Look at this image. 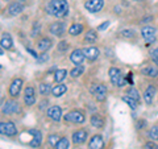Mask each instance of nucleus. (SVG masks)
I'll return each instance as SVG.
<instances>
[{
  "label": "nucleus",
  "instance_id": "nucleus-1",
  "mask_svg": "<svg viewBox=\"0 0 158 149\" xmlns=\"http://www.w3.org/2000/svg\"><path fill=\"white\" fill-rule=\"evenodd\" d=\"M46 13L54 17H63L69 13L67 0H50L46 6Z\"/></svg>",
  "mask_w": 158,
  "mask_h": 149
},
{
  "label": "nucleus",
  "instance_id": "nucleus-2",
  "mask_svg": "<svg viewBox=\"0 0 158 149\" xmlns=\"http://www.w3.org/2000/svg\"><path fill=\"white\" fill-rule=\"evenodd\" d=\"M108 75H110V79H111V83L115 84L116 87H123L125 86V78L123 75V73L120 69L117 67H111L110 70H108Z\"/></svg>",
  "mask_w": 158,
  "mask_h": 149
},
{
  "label": "nucleus",
  "instance_id": "nucleus-3",
  "mask_svg": "<svg viewBox=\"0 0 158 149\" xmlns=\"http://www.w3.org/2000/svg\"><path fill=\"white\" fill-rule=\"evenodd\" d=\"M0 135L13 137L17 135V128L13 121H0Z\"/></svg>",
  "mask_w": 158,
  "mask_h": 149
},
{
  "label": "nucleus",
  "instance_id": "nucleus-4",
  "mask_svg": "<svg viewBox=\"0 0 158 149\" xmlns=\"http://www.w3.org/2000/svg\"><path fill=\"white\" fill-rule=\"evenodd\" d=\"M63 119H65L67 123L82 124V123H85L86 116H85V113H83L82 111H79V110H73V111H70V112H67L66 115L63 116Z\"/></svg>",
  "mask_w": 158,
  "mask_h": 149
},
{
  "label": "nucleus",
  "instance_id": "nucleus-5",
  "mask_svg": "<svg viewBox=\"0 0 158 149\" xmlns=\"http://www.w3.org/2000/svg\"><path fill=\"white\" fill-rule=\"evenodd\" d=\"M90 92L92 94L94 98H95L98 102H103L107 98L108 90H107V87L104 86V84L99 83V84H94V86H91Z\"/></svg>",
  "mask_w": 158,
  "mask_h": 149
},
{
  "label": "nucleus",
  "instance_id": "nucleus-6",
  "mask_svg": "<svg viewBox=\"0 0 158 149\" xmlns=\"http://www.w3.org/2000/svg\"><path fill=\"white\" fill-rule=\"evenodd\" d=\"M20 112V107L19 103L15 100H6L4 104H2V113L3 115H12V113Z\"/></svg>",
  "mask_w": 158,
  "mask_h": 149
},
{
  "label": "nucleus",
  "instance_id": "nucleus-7",
  "mask_svg": "<svg viewBox=\"0 0 158 149\" xmlns=\"http://www.w3.org/2000/svg\"><path fill=\"white\" fill-rule=\"evenodd\" d=\"M23 79L21 78H15L12 83L9 84V88H8V94L11 95L12 98H17L20 95V91H21V87H23Z\"/></svg>",
  "mask_w": 158,
  "mask_h": 149
},
{
  "label": "nucleus",
  "instance_id": "nucleus-8",
  "mask_svg": "<svg viewBox=\"0 0 158 149\" xmlns=\"http://www.w3.org/2000/svg\"><path fill=\"white\" fill-rule=\"evenodd\" d=\"M103 7H104V0H87L85 3V8L91 13L102 11Z\"/></svg>",
  "mask_w": 158,
  "mask_h": 149
},
{
  "label": "nucleus",
  "instance_id": "nucleus-9",
  "mask_svg": "<svg viewBox=\"0 0 158 149\" xmlns=\"http://www.w3.org/2000/svg\"><path fill=\"white\" fill-rule=\"evenodd\" d=\"M156 34H157V29L154 27H144L141 29V36L148 44L156 41Z\"/></svg>",
  "mask_w": 158,
  "mask_h": 149
},
{
  "label": "nucleus",
  "instance_id": "nucleus-10",
  "mask_svg": "<svg viewBox=\"0 0 158 149\" xmlns=\"http://www.w3.org/2000/svg\"><path fill=\"white\" fill-rule=\"evenodd\" d=\"M24 103L28 107H31L36 103V90H34V87L28 86L25 88V91H24Z\"/></svg>",
  "mask_w": 158,
  "mask_h": 149
},
{
  "label": "nucleus",
  "instance_id": "nucleus-11",
  "mask_svg": "<svg viewBox=\"0 0 158 149\" xmlns=\"http://www.w3.org/2000/svg\"><path fill=\"white\" fill-rule=\"evenodd\" d=\"M88 137V133L86 130H83V128H81V130H77L75 132L71 135V138H73V143L75 144V145H81V144H83Z\"/></svg>",
  "mask_w": 158,
  "mask_h": 149
},
{
  "label": "nucleus",
  "instance_id": "nucleus-12",
  "mask_svg": "<svg viewBox=\"0 0 158 149\" xmlns=\"http://www.w3.org/2000/svg\"><path fill=\"white\" fill-rule=\"evenodd\" d=\"M85 53H83V49H75L73 50V53L70 54V61L74 63L75 66H81L83 61H85Z\"/></svg>",
  "mask_w": 158,
  "mask_h": 149
},
{
  "label": "nucleus",
  "instance_id": "nucleus-13",
  "mask_svg": "<svg viewBox=\"0 0 158 149\" xmlns=\"http://www.w3.org/2000/svg\"><path fill=\"white\" fill-rule=\"evenodd\" d=\"M49 32H50L52 34H54V36L61 37L62 34L66 32V27H65V24H63L62 21H56V23L50 24V27H49Z\"/></svg>",
  "mask_w": 158,
  "mask_h": 149
},
{
  "label": "nucleus",
  "instance_id": "nucleus-14",
  "mask_svg": "<svg viewBox=\"0 0 158 149\" xmlns=\"http://www.w3.org/2000/svg\"><path fill=\"white\" fill-rule=\"evenodd\" d=\"M46 113H48V116L54 121H59L62 119V110H61V107H58V106L49 107Z\"/></svg>",
  "mask_w": 158,
  "mask_h": 149
},
{
  "label": "nucleus",
  "instance_id": "nucleus-15",
  "mask_svg": "<svg viewBox=\"0 0 158 149\" xmlns=\"http://www.w3.org/2000/svg\"><path fill=\"white\" fill-rule=\"evenodd\" d=\"M88 148L90 149H103L104 148V140H103L102 135H94L91 137L90 143H88Z\"/></svg>",
  "mask_w": 158,
  "mask_h": 149
},
{
  "label": "nucleus",
  "instance_id": "nucleus-16",
  "mask_svg": "<svg viewBox=\"0 0 158 149\" xmlns=\"http://www.w3.org/2000/svg\"><path fill=\"white\" fill-rule=\"evenodd\" d=\"M29 133L33 135V138L31 140V143H29V145H31L32 148H38L40 145H41V143H42V133H41V131L40 130H31Z\"/></svg>",
  "mask_w": 158,
  "mask_h": 149
},
{
  "label": "nucleus",
  "instance_id": "nucleus-17",
  "mask_svg": "<svg viewBox=\"0 0 158 149\" xmlns=\"http://www.w3.org/2000/svg\"><path fill=\"white\" fill-rule=\"evenodd\" d=\"M23 11H24V6L20 2H13L9 4L7 8V12L9 16H17V15H20Z\"/></svg>",
  "mask_w": 158,
  "mask_h": 149
},
{
  "label": "nucleus",
  "instance_id": "nucleus-18",
  "mask_svg": "<svg viewBox=\"0 0 158 149\" xmlns=\"http://www.w3.org/2000/svg\"><path fill=\"white\" fill-rule=\"evenodd\" d=\"M156 87L153 86V84H150V86L146 87V90L144 91V94H142V98H144V102L146 104H152L153 100H154V95H156Z\"/></svg>",
  "mask_w": 158,
  "mask_h": 149
},
{
  "label": "nucleus",
  "instance_id": "nucleus-19",
  "mask_svg": "<svg viewBox=\"0 0 158 149\" xmlns=\"http://www.w3.org/2000/svg\"><path fill=\"white\" fill-rule=\"evenodd\" d=\"M83 53H85V57L88 59L90 62H94L95 59L99 57V49L95 48V46H90V48H86L83 49Z\"/></svg>",
  "mask_w": 158,
  "mask_h": 149
},
{
  "label": "nucleus",
  "instance_id": "nucleus-20",
  "mask_svg": "<svg viewBox=\"0 0 158 149\" xmlns=\"http://www.w3.org/2000/svg\"><path fill=\"white\" fill-rule=\"evenodd\" d=\"M52 45H53V41L49 37H42L37 41V48L40 52H48L52 48Z\"/></svg>",
  "mask_w": 158,
  "mask_h": 149
},
{
  "label": "nucleus",
  "instance_id": "nucleus-21",
  "mask_svg": "<svg viewBox=\"0 0 158 149\" xmlns=\"http://www.w3.org/2000/svg\"><path fill=\"white\" fill-rule=\"evenodd\" d=\"M0 46L4 48L6 50H8V49H12L13 46V40L11 37V34L9 33H4L2 38H0Z\"/></svg>",
  "mask_w": 158,
  "mask_h": 149
},
{
  "label": "nucleus",
  "instance_id": "nucleus-22",
  "mask_svg": "<svg viewBox=\"0 0 158 149\" xmlns=\"http://www.w3.org/2000/svg\"><path fill=\"white\" fill-rule=\"evenodd\" d=\"M141 73L144 74L145 77H149V78H157L158 77V69L156 66H145L141 69Z\"/></svg>",
  "mask_w": 158,
  "mask_h": 149
},
{
  "label": "nucleus",
  "instance_id": "nucleus-23",
  "mask_svg": "<svg viewBox=\"0 0 158 149\" xmlns=\"http://www.w3.org/2000/svg\"><path fill=\"white\" fill-rule=\"evenodd\" d=\"M66 91H67V86L66 84H62V83H59V84H57L56 87L52 88V94H53V96H56V98L62 96Z\"/></svg>",
  "mask_w": 158,
  "mask_h": 149
},
{
  "label": "nucleus",
  "instance_id": "nucleus-24",
  "mask_svg": "<svg viewBox=\"0 0 158 149\" xmlns=\"http://www.w3.org/2000/svg\"><path fill=\"white\" fill-rule=\"evenodd\" d=\"M91 124H92V127H95V128H103L104 127V119H103L102 115L95 113V115L91 116Z\"/></svg>",
  "mask_w": 158,
  "mask_h": 149
},
{
  "label": "nucleus",
  "instance_id": "nucleus-25",
  "mask_svg": "<svg viewBox=\"0 0 158 149\" xmlns=\"http://www.w3.org/2000/svg\"><path fill=\"white\" fill-rule=\"evenodd\" d=\"M83 29H85V27H83V24H73V25L69 28V33L71 34V36H78V34H81L83 32Z\"/></svg>",
  "mask_w": 158,
  "mask_h": 149
},
{
  "label": "nucleus",
  "instance_id": "nucleus-26",
  "mask_svg": "<svg viewBox=\"0 0 158 149\" xmlns=\"http://www.w3.org/2000/svg\"><path fill=\"white\" fill-rule=\"evenodd\" d=\"M96 41H98V33L94 31V29H90L85 36V42L86 44H94Z\"/></svg>",
  "mask_w": 158,
  "mask_h": 149
},
{
  "label": "nucleus",
  "instance_id": "nucleus-27",
  "mask_svg": "<svg viewBox=\"0 0 158 149\" xmlns=\"http://www.w3.org/2000/svg\"><path fill=\"white\" fill-rule=\"evenodd\" d=\"M66 77H67V70H65V69H59V70H57L56 74H54V81H56L57 83H59V82H62Z\"/></svg>",
  "mask_w": 158,
  "mask_h": 149
},
{
  "label": "nucleus",
  "instance_id": "nucleus-28",
  "mask_svg": "<svg viewBox=\"0 0 158 149\" xmlns=\"http://www.w3.org/2000/svg\"><path fill=\"white\" fill-rule=\"evenodd\" d=\"M69 148H70V141H69L67 137H61V140L54 147V149H69Z\"/></svg>",
  "mask_w": 158,
  "mask_h": 149
},
{
  "label": "nucleus",
  "instance_id": "nucleus-29",
  "mask_svg": "<svg viewBox=\"0 0 158 149\" xmlns=\"http://www.w3.org/2000/svg\"><path fill=\"white\" fill-rule=\"evenodd\" d=\"M123 102L124 103H127L128 106H129L132 110H136L137 108V106H138V102L136 100V99H133V98H131L129 95H125V96H123Z\"/></svg>",
  "mask_w": 158,
  "mask_h": 149
},
{
  "label": "nucleus",
  "instance_id": "nucleus-30",
  "mask_svg": "<svg viewBox=\"0 0 158 149\" xmlns=\"http://www.w3.org/2000/svg\"><path fill=\"white\" fill-rule=\"evenodd\" d=\"M148 137L153 141L158 140V124H154V126L149 130V132H148Z\"/></svg>",
  "mask_w": 158,
  "mask_h": 149
},
{
  "label": "nucleus",
  "instance_id": "nucleus-31",
  "mask_svg": "<svg viewBox=\"0 0 158 149\" xmlns=\"http://www.w3.org/2000/svg\"><path fill=\"white\" fill-rule=\"evenodd\" d=\"M38 91L40 94H41L42 96H46L49 95V92L52 91V88H50V84H48V83H41L38 86Z\"/></svg>",
  "mask_w": 158,
  "mask_h": 149
},
{
  "label": "nucleus",
  "instance_id": "nucleus-32",
  "mask_svg": "<svg viewBox=\"0 0 158 149\" xmlns=\"http://www.w3.org/2000/svg\"><path fill=\"white\" fill-rule=\"evenodd\" d=\"M136 33L133 29H123V31L120 32V37L123 38H135Z\"/></svg>",
  "mask_w": 158,
  "mask_h": 149
},
{
  "label": "nucleus",
  "instance_id": "nucleus-33",
  "mask_svg": "<svg viewBox=\"0 0 158 149\" xmlns=\"http://www.w3.org/2000/svg\"><path fill=\"white\" fill-rule=\"evenodd\" d=\"M83 74V67L82 66H77V67H74L73 70H70V75L73 78H78V77H81Z\"/></svg>",
  "mask_w": 158,
  "mask_h": 149
},
{
  "label": "nucleus",
  "instance_id": "nucleus-34",
  "mask_svg": "<svg viewBox=\"0 0 158 149\" xmlns=\"http://www.w3.org/2000/svg\"><path fill=\"white\" fill-rule=\"evenodd\" d=\"M127 95H129L131 98H133V99H136L137 102H140V94H138V91L136 90V88H133V87H131L129 90H128V92H127Z\"/></svg>",
  "mask_w": 158,
  "mask_h": 149
},
{
  "label": "nucleus",
  "instance_id": "nucleus-35",
  "mask_svg": "<svg viewBox=\"0 0 158 149\" xmlns=\"http://www.w3.org/2000/svg\"><path fill=\"white\" fill-rule=\"evenodd\" d=\"M69 50V42L67 41H61V42H58V52H61V53H65Z\"/></svg>",
  "mask_w": 158,
  "mask_h": 149
},
{
  "label": "nucleus",
  "instance_id": "nucleus-36",
  "mask_svg": "<svg viewBox=\"0 0 158 149\" xmlns=\"http://www.w3.org/2000/svg\"><path fill=\"white\" fill-rule=\"evenodd\" d=\"M59 140H61V138H59L58 135H50V136L48 137V143L50 144L52 147H56V144H57Z\"/></svg>",
  "mask_w": 158,
  "mask_h": 149
},
{
  "label": "nucleus",
  "instance_id": "nucleus-37",
  "mask_svg": "<svg viewBox=\"0 0 158 149\" xmlns=\"http://www.w3.org/2000/svg\"><path fill=\"white\" fill-rule=\"evenodd\" d=\"M144 149H158V144H157V143H154L153 140H150V141L145 143Z\"/></svg>",
  "mask_w": 158,
  "mask_h": 149
},
{
  "label": "nucleus",
  "instance_id": "nucleus-38",
  "mask_svg": "<svg viewBox=\"0 0 158 149\" xmlns=\"http://www.w3.org/2000/svg\"><path fill=\"white\" fill-rule=\"evenodd\" d=\"M110 24H111V21H104L103 24H100V25L98 27V31L99 32H103V31H106V29L110 27Z\"/></svg>",
  "mask_w": 158,
  "mask_h": 149
},
{
  "label": "nucleus",
  "instance_id": "nucleus-39",
  "mask_svg": "<svg viewBox=\"0 0 158 149\" xmlns=\"http://www.w3.org/2000/svg\"><path fill=\"white\" fill-rule=\"evenodd\" d=\"M46 59H49V56H48L46 53H44V56H42V57H38V61H40V63H44V62L46 61Z\"/></svg>",
  "mask_w": 158,
  "mask_h": 149
},
{
  "label": "nucleus",
  "instance_id": "nucleus-40",
  "mask_svg": "<svg viewBox=\"0 0 158 149\" xmlns=\"http://www.w3.org/2000/svg\"><path fill=\"white\" fill-rule=\"evenodd\" d=\"M153 20V16H148V17H144L141 20V23H150Z\"/></svg>",
  "mask_w": 158,
  "mask_h": 149
},
{
  "label": "nucleus",
  "instance_id": "nucleus-41",
  "mask_svg": "<svg viewBox=\"0 0 158 149\" xmlns=\"http://www.w3.org/2000/svg\"><path fill=\"white\" fill-rule=\"evenodd\" d=\"M150 57H152V59H153V62H154L156 65L158 66V56H153V54H150Z\"/></svg>",
  "mask_w": 158,
  "mask_h": 149
},
{
  "label": "nucleus",
  "instance_id": "nucleus-42",
  "mask_svg": "<svg viewBox=\"0 0 158 149\" xmlns=\"http://www.w3.org/2000/svg\"><path fill=\"white\" fill-rule=\"evenodd\" d=\"M48 103H49L48 100H44V102H41V106H40V108H41V110H42V108H45V106H46Z\"/></svg>",
  "mask_w": 158,
  "mask_h": 149
},
{
  "label": "nucleus",
  "instance_id": "nucleus-43",
  "mask_svg": "<svg viewBox=\"0 0 158 149\" xmlns=\"http://www.w3.org/2000/svg\"><path fill=\"white\" fill-rule=\"evenodd\" d=\"M137 128H144V126H145V121H138V124H137Z\"/></svg>",
  "mask_w": 158,
  "mask_h": 149
},
{
  "label": "nucleus",
  "instance_id": "nucleus-44",
  "mask_svg": "<svg viewBox=\"0 0 158 149\" xmlns=\"http://www.w3.org/2000/svg\"><path fill=\"white\" fill-rule=\"evenodd\" d=\"M152 54H153V56H158V48H157V49H154V50L152 52Z\"/></svg>",
  "mask_w": 158,
  "mask_h": 149
},
{
  "label": "nucleus",
  "instance_id": "nucleus-45",
  "mask_svg": "<svg viewBox=\"0 0 158 149\" xmlns=\"http://www.w3.org/2000/svg\"><path fill=\"white\" fill-rule=\"evenodd\" d=\"M3 54H4V53H3V49L0 48V56H3Z\"/></svg>",
  "mask_w": 158,
  "mask_h": 149
},
{
  "label": "nucleus",
  "instance_id": "nucleus-46",
  "mask_svg": "<svg viewBox=\"0 0 158 149\" xmlns=\"http://www.w3.org/2000/svg\"><path fill=\"white\" fill-rule=\"evenodd\" d=\"M2 100H3V98H2V95H0V107H2Z\"/></svg>",
  "mask_w": 158,
  "mask_h": 149
},
{
  "label": "nucleus",
  "instance_id": "nucleus-47",
  "mask_svg": "<svg viewBox=\"0 0 158 149\" xmlns=\"http://www.w3.org/2000/svg\"><path fill=\"white\" fill-rule=\"evenodd\" d=\"M135 2H144V0H135Z\"/></svg>",
  "mask_w": 158,
  "mask_h": 149
},
{
  "label": "nucleus",
  "instance_id": "nucleus-48",
  "mask_svg": "<svg viewBox=\"0 0 158 149\" xmlns=\"http://www.w3.org/2000/svg\"><path fill=\"white\" fill-rule=\"evenodd\" d=\"M17 2H20V3H21V2H25V0H17Z\"/></svg>",
  "mask_w": 158,
  "mask_h": 149
},
{
  "label": "nucleus",
  "instance_id": "nucleus-49",
  "mask_svg": "<svg viewBox=\"0 0 158 149\" xmlns=\"http://www.w3.org/2000/svg\"><path fill=\"white\" fill-rule=\"evenodd\" d=\"M0 69H2V65H0Z\"/></svg>",
  "mask_w": 158,
  "mask_h": 149
}]
</instances>
